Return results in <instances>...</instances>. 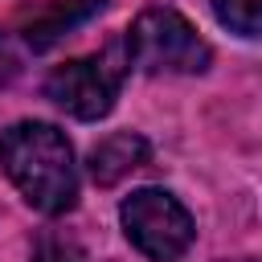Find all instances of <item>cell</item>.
<instances>
[{
  "label": "cell",
  "instance_id": "cell-1",
  "mask_svg": "<svg viewBox=\"0 0 262 262\" xmlns=\"http://www.w3.org/2000/svg\"><path fill=\"white\" fill-rule=\"evenodd\" d=\"M0 168L20 188V196L45 217H61L78 201L74 147L53 123H12L0 139Z\"/></svg>",
  "mask_w": 262,
  "mask_h": 262
},
{
  "label": "cell",
  "instance_id": "cell-2",
  "mask_svg": "<svg viewBox=\"0 0 262 262\" xmlns=\"http://www.w3.org/2000/svg\"><path fill=\"white\" fill-rule=\"evenodd\" d=\"M209 45L176 8H143L127 29V61L143 74H201Z\"/></svg>",
  "mask_w": 262,
  "mask_h": 262
},
{
  "label": "cell",
  "instance_id": "cell-3",
  "mask_svg": "<svg viewBox=\"0 0 262 262\" xmlns=\"http://www.w3.org/2000/svg\"><path fill=\"white\" fill-rule=\"evenodd\" d=\"M127 53L123 45H111L102 53H90V57H74V61H61L49 70L45 78V98L53 106H61L66 115L74 119H102L111 115L119 90H123V74H127Z\"/></svg>",
  "mask_w": 262,
  "mask_h": 262
},
{
  "label": "cell",
  "instance_id": "cell-4",
  "mask_svg": "<svg viewBox=\"0 0 262 262\" xmlns=\"http://www.w3.org/2000/svg\"><path fill=\"white\" fill-rule=\"evenodd\" d=\"M119 217H123L127 242L143 258H151V262H176V258H184L188 246H192V237H196V225H192L188 209L168 188H135L119 205Z\"/></svg>",
  "mask_w": 262,
  "mask_h": 262
},
{
  "label": "cell",
  "instance_id": "cell-5",
  "mask_svg": "<svg viewBox=\"0 0 262 262\" xmlns=\"http://www.w3.org/2000/svg\"><path fill=\"white\" fill-rule=\"evenodd\" d=\"M102 4L106 0H41L37 8L20 16V37L29 49H49L53 41L86 25L94 12H102Z\"/></svg>",
  "mask_w": 262,
  "mask_h": 262
},
{
  "label": "cell",
  "instance_id": "cell-6",
  "mask_svg": "<svg viewBox=\"0 0 262 262\" xmlns=\"http://www.w3.org/2000/svg\"><path fill=\"white\" fill-rule=\"evenodd\" d=\"M147 156H151V147H147L143 135H135V131H115V135H106V139H98V143L90 147L86 168H90V180H94V184L111 188V184H119L123 176H131L135 168H143Z\"/></svg>",
  "mask_w": 262,
  "mask_h": 262
},
{
  "label": "cell",
  "instance_id": "cell-7",
  "mask_svg": "<svg viewBox=\"0 0 262 262\" xmlns=\"http://www.w3.org/2000/svg\"><path fill=\"white\" fill-rule=\"evenodd\" d=\"M213 16L237 37H262V0H209Z\"/></svg>",
  "mask_w": 262,
  "mask_h": 262
},
{
  "label": "cell",
  "instance_id": "cell-8",
  "mask_svg": "<svg viewBox=\"0 0 262 262\" xmlns=\"http://www.w3.org/2000/svg\"><path fill=\"white\" fill-rule=\"evenodd\" d=\"M33 262H86V254L78 250V242L57 237V233H45L33 246Z\"/></svg>",
  "mask_w": 262,
  "mask_h": 262
},
{
  "label": "cell",
  "instance_id": "cell-9",
  "mask_svg": "<svg viewBox=\"0 0 262 262\" xmlns=\"http://www.w3.org/2000/svg\"><path fill=\"white\" fill-rule=\"evenodd\" d=\"M16 74H20V53H16L12 37H8V33H0V86H4V82H12Z\"/></svg>",
  "mask_w": 262,
  "mask_h": 262
},
{
  "label": "cell",
  "instance_id": "cell-10",
  "mask_svg": "<svg viewBox=\"0 0 262 262\" xmlns=\"http://www.w3.org/2000/svg\"><path fill=\"white\" fill-rule=\"evenodd\" d=\"M233 262H254V258H233Z\"/></svg>",
  "mask_w": 262,
  "mask_h": 262
}]
</instances>
